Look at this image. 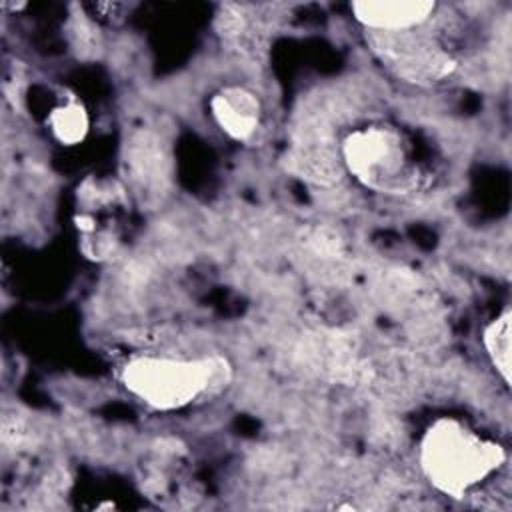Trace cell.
Returning a JSON list of instances; mask_svg holds the SVG:
<instances>
[{
  "label": "cell",
  "mask_w": 512,
  "mask_h": 512,
  "mask_svg": "<svg viewBox=\"0 0 512 512\" xmlns=\"http://www.w3.org/2000/svg\"><path fill=\"white\" fill-rule=\"evenodd\" d=\"M504 460L506 452L500 444L448 416L426 428L418 450V462L428 482L452 498H462L496 472Z\"/></svg>",
  "instance_id": "obj_1"
},
{
  "label": "cell",
  "mask_w": 512,
  "mask_h": 512,
  "mask_svg": "<svg viewBox=\"0 0 512 512\" xmlns=\"http://www.w3.org/2000/svg\"><path fill=\"white\" fill-rule=\"evenodd\" d=\"M228 374L230 366L220 356L198 360L136 356L124 366L122 384L154 410H176L194 402L214 384H224Z\"/></svg>",
  "instance_id": "obj_2"
},
{
  "label": "cell",
  "mask_w": 512,
  "mask_h": 512,
  "mask_svg": "<svg viewBox=\"0 0 512 512\" xmlns=\"http://www.w3.org/2000/svg\"><path fill=\"white\" fill-rule=\"evenodd\" d=\"M340 156L346 170L374 192L408 194L418 188V164L410 144L394 126L368 124L348 132Z\"/></svg>",
  "instance_id": "obj_3"
},
{
  "label": "cell",
  "mask_w": 512,
  "mask_h": 512,
  "mask_svg": "<svg viewBox=\"0 0 512 512\" xmlns=\"http://www.w3.org/2000/svg\"><path fill=\"white\" fill-rule=\"evenodd\" d=\"M354 20L380 34H402L420 28L436 10L430 0H356L350 4Z\"/></svg>",
  "instance_id": "obj_4"
},
{
  "label": "cell",
  "mask_w": 512,
  "mask_h": 512,
  "mask_svg": "<svg viewBox=\"0 0 512 512\" xmlns=\"http://www.w3.org/2000/svg\"><path fill=\"white\" fill-rule=\"evenodd\" d=\"M384 60L398 72V76L410 82H436L448 76L456 62L442 48L424 42L400 38L386 42Z\"/></svg>",
  "instance_id": "obj_5"
},
{
  "label": "cell",
  "mask_w": 512,
  "mask_h": 512,
  "mask_svg": "<svg viewBox=\"0 0 512 512\" xmlns=\"http://www.w3.org/2000/svg\"><path fill=\"white\" fill-rule=\"evenodd\" d=\"M210 112L216 124L232 140H250L260 124V102L254 92L242 86H226L210 98Z\"/></svg>",
  "instance_id": "obj_6"
},
{
  "label": "cell",
  "mask_w": 512,
  "mask_h": 512,
  "mask_svg": "<svg viewBox=\"0 0 512 512\" xmlns=\"http://www.w3.org/2000/svg\"><path fill=\"white\" fill-rule=\"evenodd\" d=\"M52 136L64 146L80 144L90 128V118L80 100L68 96L66 102L54 106L46 118Z\"/></svg>",
  "instance_id": "obj_7"
},
{
  "label": "cell",
  "mask_w": 512,
  "mask_h": 512,
  "mask_svg": "<svg viewBox=\"0 0 512 512\" xmlns=\"http://www.w3.org/2000/svg\"><path fill=\"white\" fill-rule=\"evenodd\" d=\"M510 320L512 312L506 308L482 330L486 354L506 384H510Z\"/></svg>",
  "instance_id": "obj_8"
},
{
  "label": "cell",
  "mask_w": 512,
  "mask_h": 512,
  "mask_svg": "<svg viewBox=\"0 0 512 512\" xmlns=\"http://www.w3.org/2000/svg\"><path fill=\"white\" fill-rule=\"evenodd\" d=\"M310 244L322 256H336L342 250V240L330 230H316L310 236Z\"/></svg>",
  "instance_id": "obj_9"
}]
</instances>
